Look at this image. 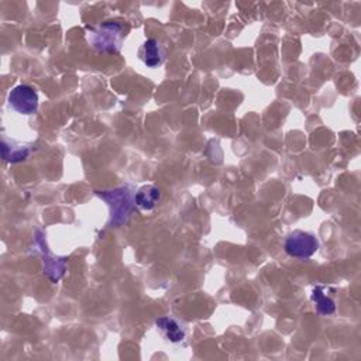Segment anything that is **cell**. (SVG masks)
<instances>
[{
    "label": "cell",
    "instance_id": "cell-1",
    "mask_svg": "<svg viewBox=\"0 0 361 361\" xmlns=\"http://www.w3.org/2000/svg\"><path fill=\"white\" fill-rule=\"evenodd\" d=\"M124 39V28L117 21H106L87 31L89 44L103 54H117Z\"/></svg>",
    "mask_w": 361,
    "mask_h": 361
},
{
    "label": "cell",
    "instance_id": "cell-2",
    "mask_svg": "<svg viewBox=\"0 0 361 361\" xmlns=\"http://www.w3.org/2000/svg\"><path fill=\"white\" fill-rule=\"evenodd\" d=\"M96 195L107 202L111 213V226L123 224L131 213L133 204L135 203V195H133V192L128 188H117L113 190L96 192Z\"/></svg>",
    "mask_w": 361,
    "mask_h": 361
},
{
    "label": "cell",
    "instance_id": "cell-3",
    "mask_svg": "<svg viewBox=\"0 0 361 361\" xmlns=\"http://www.w3.org/2000/svg\"><path fill=\"white\" fill-rule=\"evenodd\" d=\"M319 248L317 238L306 231L295 230L285 241V251L288 255L295 258H309Z\"/></svg>",
    "mask_w": 361,
    "mask_h": 361
},
{
    "label": "cell",
    "instance_id": "cell-4",
    "mask_svg": "<svg viewBox=\"0 0 361 361\" xmlns=\"http://www.w3.org/2000/svg\"><path fill=\"white\" fill-rule=\"evenodd\" d=\"M8 103L20 114H32L38 109V94L31 86L18 85L10 92Z\"/></svg>",
    "mask_w": 361,
    "mask_h": 361
},
{
    "label": "cell",
    "instance_id": "cell-5",
    "mask_svg": "<svg viewBox=\"0 0 361 361\" xmlns=\"http://www.w3.org/2000/svg\"><path fill=\"white\" fill-rule=\"evenodd\" d=\"M155 326L161 331V334L165 337V340L171 343H179L185 338L186 330L185 327L173 317L162 316L155 320Z\"/></svg>",
    "mask_w": 361,
    "mask_h": 361
},
{
    "label": "cell",
    "instance_id": "cell-6",
    "mask_svg": "<svg viewBox=\"0 0 361 361\" xmlns=\"http://www.w3.org/2000/svg\"><path fill=\"white\" fill-rule=\"evenodd\" d=\"M140 58L141 61L148 66V68H157L159 66L164 59H165V51L164 47L157 41L155 38L147 39L140 51Z\"/></svg>",
    "mask_w": 361,
    "mask_h": 361
},
{
    "label": "cell",
    "instance_id": "cell-7",
    "mask_svg": "<svg viewBox=\"0 0 361 361\" xmlns=\"http://www.w3.org/2000/svg\"><path fill=\"white\" fill-rule=\"evenodd\" d=\"M159 197L161 192L155 185H144L137 190L134 202L142 210H152L159 202Z\"/></svg>",
    "mask_w": 361,
    "mask_h": 361
},
{
    "label": "cell",
    "instance_id": "cell-8",
    "mask_svg": "<svg viewBox=\"0 0 361 361\" xmlns=\"http://www.w3.org/2000/svg\"><path fill=\"white\" fill-rule=\"evenodd\" d=\"M312 298L316 303V309L320 314H331L334 310H336V303L331 298H329L327 295L323 293V289L320 286H316L313 289V293H312Z\"/></svg>",
    "mask_w": 361,
    "mask_h": 361
}]
</instances>
